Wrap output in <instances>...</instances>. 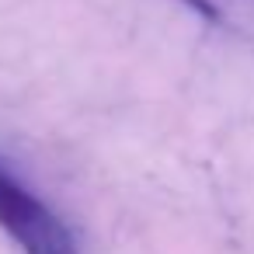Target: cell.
<instances>
[{"label":"cell","mask_w":254,"mask_h":254,"mask_svg":"<svg viewBox=\"0 0 254 254\" xmlns=\"http://www.w3.org/2000/svg\"><path fill=\"white\" fill-rule=\"evenodd\" d=\"M0 230L21 247V254H77L73 230L4 164H0Z\"/></svg>","instance_id":"1"}]
</instances>
